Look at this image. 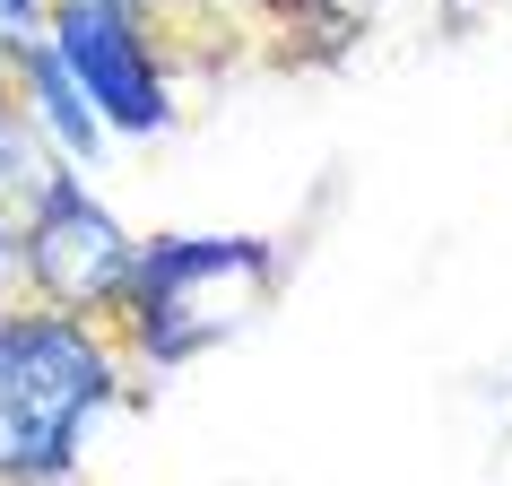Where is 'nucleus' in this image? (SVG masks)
<instances>
[{"instance_id":"1","label":"nucleus","mask_w":512,"mask_h":486,"mask_svg":"<svg viewBox=\"0 0 512 486\" xmlns=\"http://www.w3.org/2000/svg\"><path fill=\"white\" fill-rule=\"evenodd\" d=\"M96 400L105 356L70 322H0V469H61Z\"/></svg>"},{"instance_id":"2","label":"nucleus","mask_w":512,"mask_h":486,"mask_svg":"<svg viewBox=\"0 0 512 486\" xmlns=\"http://www.w3.org/2000/svg\"><path fill=\"white\" fill-rule=\"evenodd\" d=\"M139 296V330L157 356H191L226 339V330L261 304L270 287V252L243 235H200V243H157V252H131V278Z\"/></svg>"},{"instance_id":"3","label":"nucleus","mask_w":512,"mask_h":486,"mask_svg":"<svg viewBox=\"0 0 512 486\" xmlns=\"http://www.w3.org/2000/svg\"><path fill=\"white\" fill-rule=\"evenodd\" d=\"M27 261H35V278H44L61 304H96V296H122V278H131V235H122L79 183H53L44 209H35V226H27Z\"/></svg>"},{"instance_id":"6","label":"nucleus","mask_w":512,"mask_h":486,"mask_svg":"<svg viewBox=\"0 0 512 486\" xmlns=\"http://www.w3.org/2000/svg\"><path fill=\"white\" fill-rule=\"evenodd\" d=\"M0 18H18V27H27V18H35V0H0Z\"/></svg>"},{"instance_id":"4","label":"nucleus","mask_w":512,"mask_h":486,"mask_svg":"<svg viewBox=\"0 0 512 486\" xmlns=\"http://www.w3.org/2000/svg\"><path fill=\"white\" fill-rule=\"evenodd\" d=\"M61 61H70V79H87V105H105V122L165 131V87L139 61V44H131L113 0H70L61 9Z\"/></svg>"},{"instance_id":"5","label":"nucleus","mask_w":512,"mask_h":486,"mask_svg":"<svg viewBox=\"0 0 512 486\" xmlns=\"http://www.w3.org/2000/svg\"><path fill=\"white\" fill-rule=\"evenodd\" d=\"M27 79H35V96H44V122L61 131V148H70V157H87V148H96V113H87L79 79H70V61H61L53 44H35V53H27Z\"/></svg>"}]
</instances>
